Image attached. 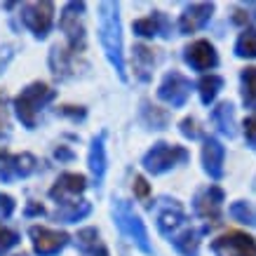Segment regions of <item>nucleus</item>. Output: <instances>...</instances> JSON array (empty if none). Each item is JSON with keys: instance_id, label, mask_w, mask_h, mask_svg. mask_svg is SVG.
I'll list each match as a JSON object with an SVG mask.
<instances>
[{"instance_id": "2f4dec72", "label": "nucleus", "mask_w": 256, "mask_h": 256, "mask_svg": "<svg viewBox=\"0 0 256 256\" xmlns=\"http://www.w3.org/2000/svg\"><path fill=\"white\" fill-rule=\"evenodd\" d=\"M244 136L252 146H256V116H249L244 120Z\"/></svg>"}, {"instance_id": "c756f323", "label": "nucleus", "mask_w": 256, "mask_h": 256, "mask_svg": "<svg viewBox=\"0 0 256 256\" xmlns=\"http://www.w3.org/2000/svg\"><path fill=\"white\" fill-rule=\"evenodd\" d=\"M181 134H184V136H190V139H198V136H200V132H198V124H195L193 118L181 120Z\"/></svg>"}, {"instance_id": "6ab92c4d", "label": "nucleus", "mask_w": 256, "mask_h": 256, "mask_svg": "<svg viewBox=\"0 0 256 256\" xmlns=\"http://www.w3.org/2000/svg\"><path fill=\"white\" fill-rule=\"evenodd\" d=\"M200 235L202 230H198V228H184L181 233L172 235V244L184 256H195L198 247H200Z\"/></svg>"}, {"instance_id": "bb28decb", "label": "nucleus", "mask_w": 256, "mask_h": 256, "mask_svg": "<svg viewBox=\"0 0 256 256\" xmlns=\"http://www.w3.org/2000/svg\"><path fill=\"white\" fill-rule=\"evenodd\" d=\"M230 216L242 221V224L256 226V207L249 202H233L230 204Z\"/></svg>"}, {"instance_id": "e433bc0d", "label": "nucleus", "mask_w": 256, "mask_h": 256, "mask_svg": "<svg viewBox=\"0 0 256 256\" xmlns=\"http://www.w3.org/2000/svg\"><path fill=\"white\" fill-rule=\"evenodd\" d=\"M247 10H256V2H249V5H247Z\"/></svg>"}, {"instance_id": "412c9836", "label": "nucleus", "mask_w": 256, "mask_h": 256, "mask_svg": "<svg viewBox=\"0 0 256 256\" xmlns=\"http://www.w3.org/2000/svg\"><path fill=\"white\" fill-rule=\"evenodd\" d=\"M212 120L214 124L218 127V132L226 134V136H235V110H233V104H218L216 108L212 110Z\"/></svg>"}, {"instance_id": "ddd939ff", "label": "nucleus", "mask_w": 256, "mask_h": 256, "mask_svg": "<svg viewBox=\"0 0 256 256\" xmlns=\"http://www.w3.org/2000/svg\"><path fill=\"white\" fill-rule=\"evenodd\" d=\"M212 12H214V5L212 2H195V5H188L186 12L178 19V31L181 33H195L198 28H202L204 24L210 22Z\"/></svg>"}, {"instance_id": "0eeeda50", "label": "nucleus", "mask_w": 256, "mask_h": 256, "mask_svg": "<svg viewBox=\"0 0 256 256\" xmlns=\"http://www.w3.org/2000/svg\"><path fill=\"white\" fill-rule=\"evenodd\" d=\"M212 249L218 256H256V242L244 233L230 230L212 242Z\"/></svg>"}, {"instance_id": "dca6fc26", "label": "nucleus", "mask_w": 256, "mask_h": 256, "mask_svg": "<svg viewBox=\"0 0 256 256\" xmlns=\"http://www.w3.org/2000/svg\"><path fill=\"white\" fill-rule=\"evenodd\" d=\"M134 33L141 36V38H153V36H164V38H170L172 36V26L167 22V16L162 12H153L150 16H144L139 22H134Z\"/></svg>"}, {"instance_id": "4468645a", "label": "nucleus", "mask_w": 256, "mask_h": 256, "mask_svg": "<svg viewBox=\"0 0 256 256\" xmlns=\"http://www.w3.org/2000/svg\"><path fill=\"white\" fill-rule=\"evenodd\" d=\"M224 158L226 150L221 146V141L214 136L204 139V148H202V162H204V172L212 178H221L224 176Z\"/></svg>"}, {"instance_id": "4be33fe9", "label": "nucleus", "mask_w": 256, "mask_h": 256, "mask_svg": "<svg viewBox=\"0 0 256 256\" xmlns=\"http://www.w3.org/2000/svg\"><path fill=\"white\" fill-rule=\"evenodd\" d=\"M90 212H92V204H90L87 200L66 202V204H62V207L56 210L54 218L56 221H62V224H76V221H80V218H85Z\"/></svg>"}, {"instance_id": "9d476101", "label": "nucleus", "mask_w": 256, "mask_h": 256, "mask_svg": "<svg viewBox=\"0 0 256 256\" xmlns=\"http://www.w3.org/2000/svg\"><path fill=\"white\" fill-rule=\"evenodd\" d=\"M36 167H38V160H36L31 153H22V156L0 153V178H2V181L28 176L31 172H36Z\"/></svg>"}, {"instance_id": "b1692460", "label": "nucleus", "mask_w": 256, "mask_h": 256, "mask_svg": "<svg viewBox=\"0 0 256 256\" xmlns=\"http://www.w3.org/2000/svg\"><path fill=\"white\" fill-rule=\"evenodd\" d=\"M198 87H200V99H202V104H207V106H210L212 101L216 99L218 90L224 87V80H221V76H214V73H210V76H202V80L198 82Z\"/></svg>"}, {"instance_id": "1a4fd4ad", "label": "nucleus", "mask_w": 256, "mask_h": 256, "mask_svg": "<svg viewBox=\"0 0 256 256\" xmlns=\"http://www.w3.org/2000/svg\"><path fill=\"white\" fill-rule=\"evenodd\" d=\"M28 235H31V240H33L36 254H40V256H54L68 244V233H64V230H50V228H42V226H33L31 230H28Z\"/></svg>"}, {"instance_id": "9b49d317", "label": "nucleus", "mask_w": 256, "mask_h": 256, "mask_svg": "<svg viewBox=\"0 0 256 256\" xmlns=\"http://www.w3.org/2000/svg\"><path fill=\"white\" fill-rule=\"evenodd\" d=\"M184 56H186L188 66L195 68V70H210L218 64L216 50H214V45L207 42V40H198V42H193V45H188Z\"/></svg>"}, {"instance_id": "f3484780", "label": "nucleus", "mask_w": 256, "mask_h": 256, "mask_svg": "<svg viewBox=\"0 0 256 256\" xmlns=\"http://www.w3.org/2000/svg\"><path fill=\"white\" fill-rule=\"evenodd\" d=\"M90 170H92L94 184L99 188L104 176H106V132H101L99 136L92 139V148H90Z\"/></svg>"}, {"instance_id": "393cba45", "label": "nucleus", "mask_w": 256, "mask_h": 256, "mask_svg": "<svg viewBox=\"0 0 256 256\" xmlns=\"http://www.w3.org/2000/svg\"><path fill=\"white\" fill-rule=\"evenodd\" d=\"M242 99L247 106L256 108V68L249 66V68L242 70Z\"/></svg>"}, {"instance_id": "c9c22d12", "label": "nucleus", "mask_w": 256, "mask_h": 256, "mask_svg": "<svg viewBox=\"0 0 256 256\" xmlns=\"http://www.w3.org/2000/svg\"><path fill=\"white\" fill-rule=\"evenodd\" d=\"M42 204H28V210H26V214H28V216H31V214H42Z\"/></svg>"}, {"instance_id": "c85d7f7f", "label": "nucleus", "mask_w": 256, "mask_h": 256, "mask_svg": "<svg viewBox=\"0 0 256 256\" xmlns=\"http://www.w3.org/2000/svg\"><path fill=\"white\" fill-rule=\"evenodd\" d=\"M134 195H136L139 200H146L148 195H150V186L146 184L144 176H134Z\"/></svg>"}, {"instance_id": "423d86ee", "label": "nucleus", "mask_w": 256, "mask_h": 256, "mask_svg": "<svg viewBox=\"0 0 256 256\" xmlns=\"http://www.w3.org/2000/svg\"><path fill=\"white\" fill-rule=\"evenodd\" d=\"M82 10H85V2H68L64 8L62 19H59V26L68 38L70 52H78V50L85 47V28H82V22H80L82 14H76V12H82Z\"/></svg>"}, {"instance_id": "f704fd0d", "label": "nucleus", "mask_w": 256, "mask_h": 256, "mask_svg": "<svg viewBox=\"0 0 256 256\" xmlns=\"http://www.w3.org/2000/svg\"><path fill=\"white\" fill-rule=\"evenodd\" d=\"M54 158H56V160H70V158H73V153H70L68 148H56Z\"/></svg>"}, {"instance_id": "f03ea898", "label": "nucleus", "mask_w": 256, "mask_h": 256, "mask_svg": "<svg viewBox=\"0 0 256 256\" xmlns=\"http://www.w3.org/2000/svg\"><path fill=\"white\" fill-rule=\"evenodd\" d=\"M113 216H116V224L120 228V233L124 238H130V240L136 244V247L144 252V254H153V247H150V242H148V230L141 216L136 212L132 210V204L124 200H116V207H113Z\"/></svg>"}, {"instance_id": "6e6552de", "label": "nucleus", "mask_w": 256, "mask_h": 256, "mask_svg": "<svg viewBox=\"0 0 256 256\" xmlns=\"http://www.w3.org/2000/svg\"><path fill=\"white\" fill-rule=\"evenodd\" d=\"M158 96L162 101H167V104H172L174 108H181L188 101V96H190V80H188L184 73L172 70V73L164 76L162 85L158 90Z\"/></svg>"}, {"instance_id": "473e14b6", "label": "nucleus", "mask_w": 256, "mask_h": 256, "mask_svg": "<svg viewBox=\"0 0 256 256\" xmlns=\"http://www.w3.org/2000/svg\"><path fill=\"white\" fill-rule=\"evenodd\" d=\"M76 106H64L62 113L64 116H73V118H85V108H80V110H73Z\"/></svg>"}, {"instance_id": "39448f33", "label": "nucleus", "mask_w": 256, "mask_h": 256, "mask_svg": "<svg viewBox=\"0 0 256 256\" xmlns=\"http://www.w3.org/2000/svg\"><path fill=\"white\" fill-rule=\"evenodd\" d=\"M22 19L36 38H45L54 22V5L52 2H26L22 8Z\"/></svg>"}, {"instance_id": "a878e982", "label": "nucleus", "mask_w": 256, "mask_h": 256, "mask_svg": "<svg viewBox=\"0 0 256 256\" xmlns=\"http://www.w3.org/2000/svg\"><path fill=\"white\" fill-rule=\"evenodd\" d=\"M235 54L238 56H256V28H244L240 33V38L235 42Z\"/></svg>"}, {"instance_id": "20e7f679", "label": "nucleus", "mask_w": 256, "mask_h": 256, "mask_svg": "<svg viewBox=\"0 0 256 256\" xmlns=\"http://www.w3.org/2000/svg\"><path fill=\"white\" fill-rule=\"evenodd\" d=\"M188 160V150L184 146H174V144H164L158 141L156 146L144 156V167L150 174H162V172L176 167L178 162H186Z\"/></svg>"}, {"instance_id": "7c9ffc66", "label": "nucleus", "mask_w": 256, "mask_h": 256, "mask_svg": "<svg viewBox=\"0 0 256 256\" xmlns=\"http://www.w3.org/2000/svg\"><path fill=\"white\" fill-rule=\"evenodd\" d=\"M12 212H14V200H12L10 195L0 193V218L12 216Z\"/></svg>"}, {"instance_id": "4c0bfd02", "label": "nucleus", "mask_w": 256, "mask_h": 256, "mask_svg": "<svg viewBox=\"0 0 256 256\" xmlns=\"http://www.w3.org/2000/svg\"><path fill=\"white\" fill-rule=\"evenodd\" d=\"M16 256H24V254H16Z\"/></svg>"}, {"instance_id": "a211bd4d", "label": "nucleus", "mask_w": 256, "mask_h": 256, "mask_svg": "<svg viewBox=\"0 0 256 256\" xmlns=\"http://www.w3.org/2000/svg\"><path fill=\"white\" fill-rule=\"evenodd\" d=\"M184 221H186V214H184V210H181V204L172 202L167 210L158 214V230H160L162 235H172L178 226L184 224Z\"/></svg>"}, {"instance_id": "f8f14e48", "label": "nucleus", "mask_w": 256, "mask_h": 256, "mask_svg": "<svg viewBox=\"0 0 256 256\" xmlns=\"http://www.w3.org/2000/svg\"><path fill=\"white\" fill-rule=\"evenodd\" d=\"M221 204H224V190L218 186L204 188L195 198V212L207 221H216L221 216Z\"/></svg>"}, {"instance_id": "72a5a7b5", "label": "nucleus", "mask_w": 256, "mask_h": 256, "mask_svg": "<svg viewBox=\"0 0 256 256\" xmlns=\"http://www.w3.org/2000/svg\"><path fill=\"white\" fill-rule=\"evenodd\" d=\"M8 127V113H5V101L0 99V132Z\"/></svg>"}, {"instance_id": "2eb2a0df", "label": "nucleus", "mask_w": 256, "mask_h": 256, "mask_svg": "<svg viewBox=\"0 0 256 256\" xmlns=\"http://www.w3.org/2000/svg\"><path fill=\"white\" fill-rule=\"evenodd\" d=\"M87 186V178L82 174H73V172H66L56 178V184L50 188V198H54L64 204L68 195H80Z\"/></svg>"}, {"instance_id": "aec40b11", "label": "nucleus", "mask_w": 256, "mask_h": 256, "mask_svg": "<svg viewBox=\"0 0 256 256\" xmlns=\"http://www.w3.org/2000/svg\"><path fill=\"white\" fill-rule=\"evenodd\" d=\"M76 240H78V247L82 249L85 254H90V256H110L108 249H106V244L101 242L99 233H96L94 228H82Z\"/></svg>"}, {"instance_id": "5701e85b", "label": "nucleus", "mask_w": 256, "mask_h": 256, "mask_svg": "<svg viewBox=\"0 0 256 256\" xmlns=\"http://www.w3.org/2000/svg\"><path fill=\"white\" fill-rule=\"evenodd\" d=\"M153 50L146 45H136L134 47V70L141 80H148L150 70H153Z\"/></svg>"}, {"instance_id": "7ed1b4c3", "label": "nucleus", "mask_w": 256, "mask_h": 256, "mask_svg": "<svg viewBox=\"0 0 256 256\" xmlns=\"http://www.w3.org/2000/svg\"><path fill=\"white\" fill-rule=\"evenodd\" d=\"M54 99V90H50L45 82H33L28 85L26 90H22V94L14 99V110H16V118L22 120L28 130L36 127V116L38 110L50 104Z\"/></svg>"}, {"instance_id": "cd10ccee", "label": "nucleus", "mask_w": 256, "mask_h": 256, "mask_svg": "<svg viewBox=\"0 0 256 256\" xmlns=\"http://www.w3.org/2000/svg\"><path fill=\"white\" fill-rule=\"evenodd\" d=\"M16 244H19V233L0 224V256L8 254L10 249L16 247Z\"/></svg>"}, {"instance_id": "f257e3e1", "label": "nucleus", "mask_w": 256, "mask_h": 256, "mask_svg": "<svg viewBox=\"0 0 256 256\" xmlns=\"http://www.w3.org/2000/svg\"><path fill=\"white\" fill-rule=\"evenodd\" d=\"M99 40L104 45V52L108 56L110 66L118 70L120 80H127L124 76V52H122V28L118 16L116 2H101L99 5Z\"/></svg>"}]
</instances>
